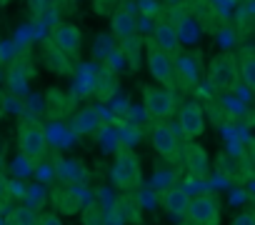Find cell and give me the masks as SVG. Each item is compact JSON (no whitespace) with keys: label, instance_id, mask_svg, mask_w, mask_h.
<instances>
[{"label":"cell","instance_id":"24","mask_svg":"<svg viewBox=\"0 0 255 225\" xmlns=\"http://www.w3.org/2000/svg\"><path fill=\"white\" fill-rule=\"evenodd\" d=\"M25 108H28V110H45V103L40 100V95H28Z\"/></svg>","mask_w":255,"mask_h":225},{"label":"cell","instance_id":"3","mask_svg":"<svg viewBox=\"0 0 255 225\" xmlns=\"http://www.w3.org/2000/svg\"><path fill=\"white\" fill-rule=\"evenodd\" d=\"M143 105L150 118H155V123H168V118L175 115L178 100L173 95V90L165 88H155V85H145L143 88Z\"/></svg>","mask_w":255,"mask_h":225},{"label":"cell","instance_id":"4","mask_svg":"<svg viewBox=\"0 0 255 225\" xmlns=\"http://www.w3.org/2000/svg\"><path fill=\"white\" fill-rule=\"evenodd\" d=\"M238 80H240V70H238V58L235 55L223 53V55H218L210 63V68H208V85L213 90L238 88Z\"/></svg>","mask_w":255,"mask_h":225},{"label":"cell","instance_id":"1","mask_svg":"<svg viewBox=\"0 0 255 225\" xmlns=\"http://www.w3.org/2000/svg\"><path fill=\"white\" fill-rule=\"evenodd\" d=\"M18 148L28 163H38L48 153V135L40 123L35 120H23L18 125Z\"/></svg>","mask_w":255,"mask_h":225},{"label":"cell","instance_id":"26","mask_svg":"<svg viewBox=\"0 0 255 225\" xmlns=\"http://www.w3.org/2000/svg\"><path fill=\"white\" fill-rule=\"evenodd\" d=\"M38 225H63V220L55 213H48V215H40L38 218Z\"/></svg>","mask_w":255,"mask_h":225},{"label":"cell","instance_id":"22","mask_svg":"<svg viewBox=\"0 0 255 225\" xmlns=\"http://www.w3.org/2000/svg\"><path fill=\"white\" fill-rule=\"evenodd\" d=\"M25 195H28V205L25 208H30V210L38 213V208H43V203H45V190L43 188H30Z\"/></svg>","mask_w":255,"mask_h":225},{"label":"cell","instance_id":"8","mask_svg":"<svg viewBox=\"0 0 255 225\" xmlns=\"http://www.w3.org/2000/svg\"><path fill=\"white\" fill-rule=\"evenodd\" d=\"M168 20H170V25H173L175 35H178V43L195 45V43L200 40V35H203V28L198 25V20H195L190 13H185V10L175 8V13H173Z\"/></svg>","mask_w":255,"mask_h":225},{"label":"cell","instance_id":"6","mask_svg":"<svg viewBox=\"0 0 255 225\" xmlns=\"http://www.w3.org/2000/svg\"><path fill=\"white\" fill-rule=\"evenodd\" d=\"M148 68H150L153 78H155L165 90H170V88L178 85V83H175V63H173V58H170L168 53L158 50V48L153 45V40H148Z\"/></svg>","mask_w":255,"mask_h":225},{"label":"cell","instance_id":"18","mask_svg":"<svg viewBox=\"0 0 255 225\" xmlns=\"http://www.w3.org/2000/svg\"><path fill=\"white\" fill-rule=\"evenodd\" d=\"M5 225H38V213L30 210V208H25V205H20V208H15L8 215Z\"/></svg>","mask_w":255,"mask_h":225},{"label":"cell","instance_id":"27","mask_svg":"<svg viewBox=\"0 0 255 225\" xmlns=\"http://www.w3.org/2000/svg\"><path fill=\"white\" fill-rule=\"evenodd\" d=\"M233 225H255V218H253V213H240L233 218Z\"/></svg>","mask_w":255,"mask_h":225},{"label":"cell","instance_id":"10","mask_svg":"<svg viewBox=\"0 0 255 225\" xmlns=\"http://www.w3.org/2000/svg\"><path fill=\"white\" fill-rule=\"evenodd\" d=\"M53 48L63 55H78L80 50V30L73 23H60L53 30Z\"/></svg>","mask_w":255,"mask_h":225},{"label":"cell","instance_id":"14","mask_svg":"<svg viewBox=\"0 0 255 225\" xmlns=\"http://www.w3.org/2000/svg\"><path fill=\"white\" fill-rule=\"evenodd\" d=\"M180 158H185V165H188V170L193 175H203L208 170V155H205V150L200 145H193V143L183 145Z\"/></svg>","mask_w":255,"mask_h":225},{"label":"cell","instance_id":"5","mask_svg":"<svg viewBox=\"0 0 255 225\" xmlns=\"http://www.w3.org/2000/svg\"><path fill=\"white\" fill-rule=\"evenodd\" d=\"M150 143L153 148L158 150L160 158L170 160V163H178L180 160V153H183V143L175 133V128L170 123H153L150 128Z\"/></svg>","mask_w":255,"mask_h":225},{"label":"cell","instance_id":"12","mask_svg":"<svg viewBox=\"0 0 255 225\" xmlns=\"http://www.w3.org/2000/svg\"><path fill=\"white\" fill-rule=\"evenodd\" d=\"M110 28H113V35L125 43V40H133L135 33H138V25H135V15L125 13L123 8H118L113 15H110Z\"/></svg>","mask_w":255,"mask_h":225},{"label":"cell","instance_id":"21","mask_svg":"<svg viewBox=\"0 0 255 225\" xmlns=\"http://www.w3.org/2000/svg\"><path fill=\"white\" fill-rule=\"evenodd\" d=\"M75 125H78V130H93L98 125V115L93 110H85V112H80V115L75 118Z\"/></svg>","mask_w":255,"mask_h":225},{"label":"cell","instance_id":"11","mask_svg":"<svg viewBox=\"0 0 255 225\" xmlns=\"http://www.w3.org/2000/svg\"><path fill=\"white\" fill-rule=\"evenodd\" d=\"M153 45L158 48V50H163V53H168L170 58H173V53H178V48H180V43H178V35H175V30H173V25H170V20L168 18H158V23H155V30H153Z\"/></svg>","mask_w":255,"mask_h":225},{"label":"cell","instance_id":"17","mask_svg":"<svg viewBox=\"0 0 255 225\" xmlns=\"http://www.w3.org/2000/svg\"><path fill=\"white\" fill-rule=\"evenodd\" d=\"M115 85H118L115 73H113L110 68H103V70L98 73V78H95V90H98V95H100V98H108V95L115 90Z\"/></svg>","mask_w":255,"mask_h":225},{"label":"cell","instance_id":"2","mask_svg":"<svg viewBox=\"0 0 255 225\" xmlns=\"http://www.w3.org/2000/svg\"><path fill=\"white\" fill-rule=\"evenodd\" d=\"M110 180L115 188L120 190H135L143 180V170H140V160L135 158L133 150H120L113 168H110Z\"/></svg>","mask_w":255,"mask_h":225},{"label":"cell","instance_id":"25","mask_svg":"<svg viewBox=\"0 0 255 225\" xmlns=\"http://www.w3.org/2000/svg\"><path fill=\"white\" fill-rule=\"evenodd\" d=\"M8 195H10V193H8V178L0 173V208L8 203Z\"/></svg>","mask_w":255,"mask_h":225},{"label":"cell","instance_id":"23","mask_svg":"<svg viewBox=\"0 0 255 225\" xmlns=\"http://www.w3.org/2000/svg\"><path fill=\"white\" fill-rule=\"evenodd\" d=\"M138 10H143L148 18H155V15L160 13V5H158V3H140V5H138Z\"/></svg>","mask_w":255,"mask_h":225},{"label":"cell","instance_id":"16","mask_svg":"<svg viewBox=\"0 0 255 225\" xmlns=\"http://www.w3.org/2000/svg\"><path fill=\"white\" fill-rule=\"evenodd\" d=\"M33 78V68L28 63H15L8 73V80H10V88L13 90H25V85L30 83Z\"/></svg>","mask_w":255,"mask_h":225},{"label":"cell","instance_id":"7","mask_svg":"<svg viewBox=\"0 0 255 225\" xmlns=\"http://www.w3.org/2000/svg\"><path fill=\"white\" fill-rule=\"evenodd\" d=\"M185 215H188V225H220V205L210 195L190 198Z\"/></svg>","mask_w":255,"mask_h":225},{"label":"cell","instance_id":"13","mask_svg":"<svg viewBox=\"0 0 255 225\" xmlns=\"http://www.w3.org/2000/svg\"><path fill=\"white\" fill-rule=\"evenodd\" d=\"M188 205H190V195H188L185 190H180V188H168V190L163 193V208H165L170 215H175V218L185 215V213H188Z\"/></svg>","mask_w":255,"mask_h":225},{"label":"cell","instance_id":"19","mask_svg":"<svg viewBox=\"0 0 255 225\" xmlns=\"http://www.w3.org/2000/svg\"><path fill=\"white\" fill-rule=\"evenodd\" d=\"M45 63H48V68L55 70V73H70V63H68V58H65L60 50H55L53 45L45 48Z\"/></svg>","mask_w":255,"mask_h":225},{"label":"cell","instance_id":"20","mask_svg":"<svg viewBox=\"0 0 255 225\" xmlns=\"http://www.w3.org/2000/svg\"><path fill=\"white\" fill-rule=\"evenodd\" d=\"M238 70H240V78L245 80V85L253 88V85H255V63H253V58H250V50H245L243 60L238 63Z\"/></svg>","mask_w":255,"mask_h":225},{"label":"cell","instance_id":"15","mask_svg":"<svg viewBox=\"0 0 255 225\" xmlns=\"http://www.w3.org/2000/svg\"><path fill=\"white\" fill-rule=\"evenodd\" d=\"M53 203H55L58 213H65V215H73V213H78V208H80V203H78V198H75V190H65V188H60V190L53 193ZM58 213H55V215H58Z\"/></svg>","mask_w":255,"mask_h":225},{"label":"cell","instance_id":"9","mask_svg":"<svg viewBox=\"0 0 255 225\" xmlns=\"http://www.w3.org/2000/svg\"><path fill=\"white\" fill-rule=\"evenodd\" d=\"M178 120H180V133L185 135V140L198 138L205 130V112L198 103H185L178 112Z\"/></svg>","mask_w":255,"mask_h":225}]
</instances>
